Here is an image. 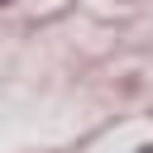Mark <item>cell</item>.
I'll list each match as a JSON object with an SVG mask.
<instances>
[{
    "label": "cell",
    "instance_id": "6da1fadb",
    "mask_svg": "<svg viewBox=\"0 0 153 153\" xmlns=\"http://www.w3.org/2000/svg\"><path fill=\"white\" fill-rule=\"evenodd\" d=\"M0 5H5V0H0Z\"/></svg>",
    "mask_w": 153,
    "mask_h": 153
}]
</instances>
